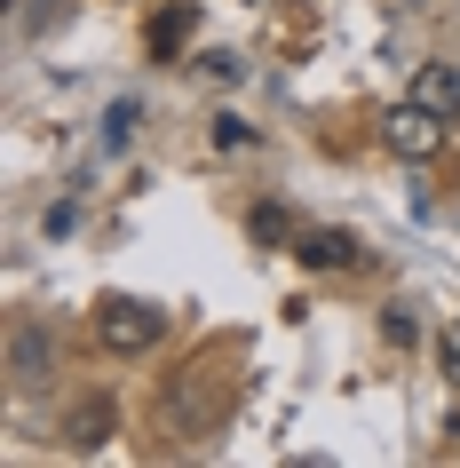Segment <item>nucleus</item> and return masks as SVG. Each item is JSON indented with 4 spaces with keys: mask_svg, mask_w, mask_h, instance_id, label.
Returning <instances> with one entry per match:
<instances>
[{
    "mask_svg": "<svg viewBox=\"0 0 460 468\" xmlns=\"http://www.w3.org/2000/svg\"><path fill=\"white\" fill-rule=\"evenodd\" d=\"M40 366H48V342H40V334H16V373L40 381Z\"/></svg>",
    "mask_w": 460,
    "mask_h": 468,
    "instance_id": "7",
    "label": "nucleus"
},
{
    "mask_svg": "<svg viewBox=\"0 0 460 468\" xmlns=\"http://www.w3.org/2000/svg\"><path fill=\"white\" fill-rule=\"evenodd\" d=\"M302 262H310V271H341V262H349V230H302Z\"/></svg>",
    "mask_w": 460,
    "mask_h": 468,
    "instance_id": "4",
    "label": "nucleus"
},
{
    "mask_svg": "<svg viewBox=\"0 0 460 468\" xmlns=\"http://www.w3.org/2000/svg\"><path fill=\"white\" fill-rule=\"evenodd\" d=\"M412 103H429L436 120H460V72L453 64H421L412 72Z\"/></svg>",
    "mask_w": 460,
    "mask_h": 468,
    "instance_id": "3",
    "label": "nucleus"
},
{
    "mask_svg": "<svg viewBox=\"0 0 460 468\" xmlns=\"http://www.w3.org/2000/svg\"><path fill=\"white\" fill-rule=\"evenodd\" d=\"M96 325H103V342H112V349H151L159 334H167V318H159L151 302H103Z\"/></svg>",
    "mask_w": 460,
    "mask_h": 468,
    "instance_id": "2",
    "label": "nucleus"
},
{
    "mask_svg": "<svg viewBox=\"0 0 460 468\" xmlns=\"http://www.w3.org/2000/svg\"><path fill=\"white\" fill-rule=\"evenodd\" d=\"M381 144L397 151V159H436V151H444V120H436L429 103H397V112H389L381 120Z\"/></svg>",
    "mask_w": 460,
    "mask_h": 468,
    "instance_id": "1",
    "label": "nucleus"
},
{
    "mask_svg": "<svg viewBox=\"0 0 460 468\" xmlns=\"http://www.w3.org/2000/svg\"><path fill=\"white\" fill-rule=\"evenodd\" d=\"M103 437H112V405H88V413L72 420V444H80V452H96Z\"/></svg>",
    "mask_w": 460,
    "mask_h": 468,
    "instance_id": "5",
    "label": "nucleus"
},
{
    "mask_svg": "<svg viewBox=\"0 0 460 468\" xmlns=\"http://www.w3.org/2000/svg\"><path fill=\"white\" fill-rule=\"evenodd\" d=\"M135 120H144V112H135V103H120V112L103 120V144H112V151H127V144H135Z\"/></svg>",
    "mask_w": 460,
    "mask_h": 468,
    "instance_id": "6",
    "label": "nucleus"
}]
</instances>
